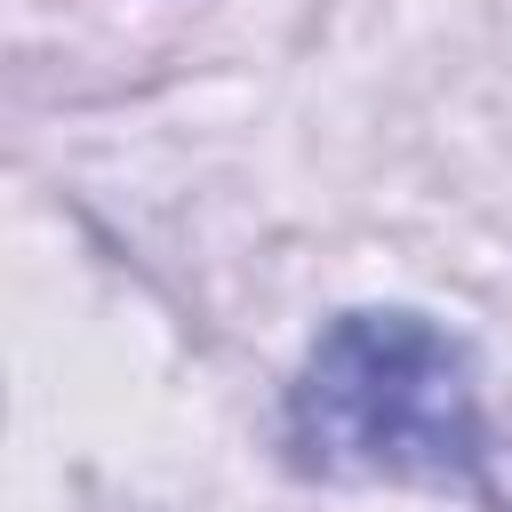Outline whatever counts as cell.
Here are the masks:
<instances>
[{"mask_svg":"<svg viewBox=\"0 0 512 512\" xmlns=\"http://www.w3.org/2000/svg\"><path fill=\"white\" fill-rule=\"evenodd\" d=\"M480 464H488V504L512 512V448H496V456H480Z\"/></svg>","mask_w":512,"mask_h":512,"instance_id":"cell-2","label":"cell"},{"mask_svg":"<svg viewBox=\"0 0 512 512\" xmlns=\"http://www.w3.org/2000/svg\"><path fill=\"white\" fill-rule=\"evenodd\" d=\"M296 456L328 480H408L440 488L480 472V392L448 328L416 312L336 320L288 400Z\"/></svg>","mask_w":512,"mask_h":512,"instance_id":"cell-1","label":"cell"}]
</instances>
